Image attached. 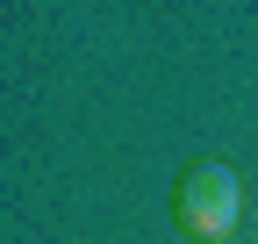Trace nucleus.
<instances>
[{"instance_id":"obj_1","label":"nucleus","mask_w":258,"mask_h":244,"mask_svg":"<svg viewBox=\"0 0 258 244\" xmlns=\"http://www.w3.org/2000/svg\"><path fill=\"white\" fill-rule=\"evenodd\" d=\"M172 223H179V237H194V244L237 237V223H244V187H237V172L222 165V158L186 165V172L172 179Z\"/></svg>"}]
</instances>
